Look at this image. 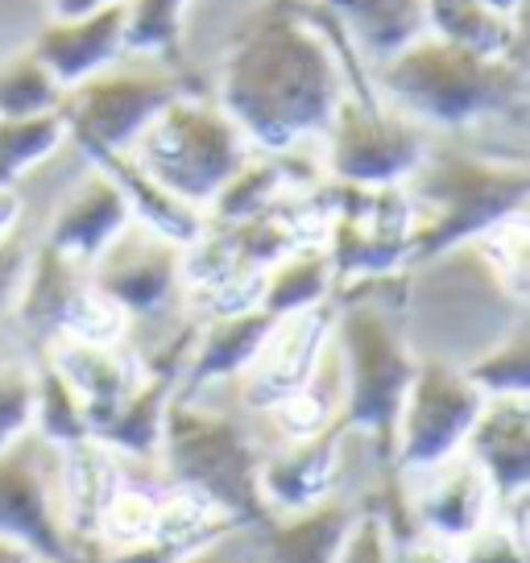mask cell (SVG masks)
<instances>
[{"instance_id":"obj_19","label":"cell","mask_w":530,"mask_h":563,"mask_svg":"<svg viewBox=\"0 0 530 563\" xmlns=\"http://www.w3.org/2000/svg\"><path fill=\"white\" fill-rule=\"evenodd\" d=\"M30 46L42 54V63L58 75V84L71 91L84 79L100 75L117 58L129 54L124 34V4H104L88 13H67V18H46L30 37Z\"/></svg>"},{"instance_id":"obj_14","label":"cell","mask_w":530,"mask_h":563,"mask_svg":"<svg viewBox=\"0 0 530 563\" xmlns=\"http://www.w3.org/2000/svg\"><path fill=\"white\" fill-rule=\"evenodd\" d=\"M402 489H407L410 522L456 547L489 527L497 514L494 485L464 452L431 464L423 473L402 476Z\"/></svg>"},{"instance_id":"obj_31","label":"cell","mask_w":530,"mask_h":563,"mask_svg":"<svg viewBox=\"0 0 530 563\" xmlns=\"http://www.w3.org/2000/svg\"><path fill=\"white\" fill-rule=\"evenodd\" d=\"M199 0H124V34H129V54L178 63L187 21Z\"/></svg>"},{"instance_id":"obj_27","label":"cell","mask_w":530,"mask_h":563,"mask_svg":"<svg viewBox=\"0 0 530 563\" xmlns=\"http://www.w3.org/2000/svg\"><path fill=\"white\" fill-rule=\"evenodd\" d=\"M427 34L477 54H527V21L497 13L489 0H423Z\"/></svg>"},{"instance_id":"obj_30","label":"cell","mask_w":530,"mask_h":563,"mask_svg":"<svg viewBox=\"0 0 530 563\" xmlns=\"http://www.w3.org/2000/svg\"><path fill=\"white\" fill-rule=\"evenodd\" d=\"M63 100H67V88L30 42L0 58V117L63 112Z\"/></svg>"},{"instance_id":"obj_21","label":"cell","mask_w":530,"mask_h":563,"mask_svg":"<svg viewBox=\"0 0 530 563\" xmlns=\"http://www.w3.org/2000/svg\"><path fill=\"white\" fill-rule=\"evenodd\" d=\"M269 328H274V316H265L262 307L199 316L178 394L195 398V394H212L216 386H232L253 365V356L262 352Z\"/></svg>"},{"instance_id":"obj_13","label":"cell","mask_w":530,"mask_h":563,"mask_svg":"<svg viewBox=\"0 0 530 563\" xmlns=\"http://www.w3.org/2000/svg\"><path fill=\"white\" fill-rule=\"evenodd\" d=\"M332 316H336V299L316 307V311H302V316L274 319L262 352L236 377L245 410L265 415L274 402L290 398L295 389H302L316 377L319 365L328 361V349H332Z\"/></svg>"},{"instance_id":"obj_39","label":"cell","mask_w":530,"mask_h":563,"mask_svg":"<svg viewBox=\"0 0 530 563\" xmlns=\"http://www.w3.org/2000/svg\"><path fill=\"white\" fill-rule=\"evenodd\" d=\"M104 4H124V0H46L51 18H67V13H88V9H104Z\"/></svg>"},{"instance_id":"obj_15","label":"cell","mask_w":530,"mask_h":563,"mask_svg":"<svg viewBox=\"0 0 530 563\" xmlns=\"http://www.w3.org/2000/svg\"><path fill=\"white\" fill-rule=\"evenodd\" d=\"M84 290H88V265L63 257L58 249L34 236L21 295L13 302V316H9V332L18 340V349L25 356H34V352L58 344Z\"/></svg>"},{"instance_id":"obj_5","label":"cell","mask_w":530,"mask_h":563,"mask_svg":"<svg viewBox=\"0 0 530 563\" xmlns=\"http://www.w3.org/2000/svg\"><path fill=\"white\" fill-rule=\"evenodd\" d=\"M262 456L265 443L253 435L245 415L212 406L203 394H175V402L166 406L154 460L162 481L208 497L241 527H253L269 514L257 485Z\"/></svg>"},{"instance_id":"obj_4","label":"cell","mask_w":530,"mask_h":563,"mask_svg":"<svg viewBox=\"0 0 530 563\" xmlns=\"http://www.w3.org/2000/svg\"><path fill=\"white\" fill-rule=\"evenodd\" d=\"M389 278L340 286L332 316V352L340 369V410L332 427L349 440L369 443L377 473L394 468V427L419 365L398 319V295L386 290Z\"/></svg>"},{"instance_id":"obj_12","label":"cell","mask_w":530,"mask_h":563,"mask_svg":"<svg viewBox=\"0 0 530 563\" xmlns=\"http://www.w3.org/2000/svg\"><path fill=\"white\" fill-rule=\"evenodd\" d=\"M63 448L42 435H21L0 448V539L25 543L51 563H75L88 547L71 539L58 497Z\"/></svg>"},{"instance_id":"obj_8","label":"cell","mask_w":530,"mask_h":563,"mask_svg":"<svg viewBox=\"0 0 530 563\" xmlns=\"http://www.w3.org/2000/svg\"><path fill=\"white\" fill-rule=\"evenodd\" d=\"M187 88L191 84L178 70V63L124 54L112 67L67 91L63 100L67 137L88 162L104 154H129L145 129L158 121L162 108Z\"/></svg>"},{"instance_id":"obj_25","label":"cell","mask_w":530,"mask_h":563,"mask_svg":"<svg viewBox=\"0 0 530 563\" xmlns=\"http://www.w3.org/2000/svg\"><path fill=\"white\" fill-rule=\"evenodd\" d=\"M124 473V456L100 440H84L63 448V468H58V497H63V522L79 547H91L100 510L108 493L117 489Z\"/></svg>"},{"instance_id":"obj_28","label":"cell","mask_w":530,"mask_h":563,"mask_svg":"<svg viewBox=\"0 0 530 563\" xmlns=\"http://www.w3.org/2000/svg\"><path fill=\"white\" fill-rule=\"evenodd\" d=\"M71 145L63 112L42 117H0V191H18L25 178L42 170Z\"/></svg>"},{"instance_id":"obj_36","label":"cell","mask_w":530,"mask_h":563,"mask_svg":"<svg viewBox=\"0 0 530 563\" xmlns=\"http://www.w3.org/2000/svg\"><path fill=\"white\" fill-rule=\"evenodd\" d=\"M460 563H527V543L514 539L501 522H489L468 543H460Z\"/></svg>"},{"instance_id":"obj_2","label":"cell","mask_w":530,"mask_h":563,"mask_svg":"<svg viewBox=\"0 0 530 563\" xmlns=\"http://www.w3.org/2000/svg\"><path fill=\"white\" fill-rule=\"evenodd\" d=\"M382 104L423 124L431 137H489L497 129L522 133L530 67L527 54H477L443 37H415L365 70Z\"/></svg>"},{"instance_id":"obj_37","label":"cell","mask_w":530,"mask_h":563,"mask_svg":"<svg viewBox=\"0 0 530 563\" xmlns=\"http://www.w3.org/2000/svg\"><path fill=\"white\" fill-rule=\"evenodd\" d=\"M187 563H262L257 555H253V547H249L245 539V527L232 530V534H224V539H216L212 547H203L199 555H191Z\"/></svg>"},{"instance_id":"obj_6","label":"cell","mask_w":530,"mask_h":563,"mask_svg":"<svg viewBox=\"0 0 530 563\" xmlns=\"http://www.w3.org/2000/svg\"><path fill=\"white\" fill-rule=\"evenodd\" d=\"M129 154L162 191L203 216L220 187L245 166L253 145L212 91L187 88L162 108Z\"/></svg>"},{"instance_id":"obj_9","label":"cell","mask_w":530,"mask_h":563,"mask_svg":"<svg viewBox=\"0 0 530 563\" xmlns=\"http://www.w3.org/2000/svg\"><path fill=\"white\" fill-rule=\"evenodd\" d=\"M323 178L349 187H402L431 150V133L382 104L369 84H353L316 141Z\"/></svg>"},{"instance_id":"obj_22","label":"cell","mask_w":530,"mask_h":563,"mask_svg":"<svg viewBox=\"0 0 530 563\" xmlns=\"http://www.w3.org/2000/svg\"><path fill=\"white\" fill-rule=\"evenodd\" d=\"M54 365L63 369V377L75 386V394L84 398V410L91 419V435L96 427L117 410V406L133 394V386L142 382V356L129 344H84V340H58L46 349Z\"/></svg>"},{"instance_id":"obj_10","label":"cell","mask_w":530,"mask_h":563,"mask_svg":"<svg viewBox=\"0 0 530 563\" xmlns=\"http://www.w3.org/2000/svg\"><path fill=\"white\" fill-rule=\"evenodd\" d=\"M328 195V229L319 245L336 265L340 286L365 278L410 274V232L415 211L402 187H349L323 178Z\"/></svg>"},{"instance_id":"obj_26","label":"cell","mask_w":530,"mask_h":563,"mask_svg":"<svg viewBox=\"0 0 530 563\" xmlns=\"http://www.w3.org/2000/svg\"><path fill=\"white\" fill-rule=\"evenodd\" d=\"M340 278L328 249L319 241H302V245L286 249L278 262L265 265L262 286H257V307L274 319L302 316V311H316L323 302H332Z\"/></svg>"},{"instance_id":"obj_3","label":"cell","mask_w":530,"mask_h":563,"mask_svg":"<svg viewBox=\"0 0 530 563\" xmlns=\"http://www.w3.org/2000/svg\"><path fill=\"white\" fill-rule=\"evenodd\" d=\"M402 191L415 211L407 269H419L527 216L530 166L518 150H494L473 137H431V150Z\"/></svg>"},{"instance_id":"obj_18","label":"cell","mask_w":530,"mask_h":563,"mask_svg":"<svg viewBox=\"0 0 530 563\" xmlns=\"http://www.w3.org/2000/svg\"><path fill=\"white\" fill-rule=\"evenodd\" d=\"M361 506V497L336 489L307 510L265 514L262 522L245 527V539L262 563H336Z\"/></svg>"},{"instance_id":"obj_23","label":"cell","mask_w":530,"mask_h":563,"mask_svg":"<svg viewBox=\"0 0 530 563\" xmlns=\"http://www.w3.org/2000/svg\"><path fill=\"white\" fill-rule=\"evenodd\" d=\"M319 9L365 70L427 34L423 0H319Z\"/></svg>"},{"instance_id":"obj_7","label":"cell","mask_w":530,"mask_h":563,"mask_svg":"<svg viewBox=\"0 0 530 563\" xmlns=\"http://www.w3.org/2000/svg\"><path fill=\"white\" fill-rule=\"evenodd\" d=\"M183 241L150 229L142 220H129L124 232L88 265V282L112 299L129 319L124 344L145 356L162 340L195 319L183 282Z\"/></svg>"},{"instance_id":"obj_34","label":"cell","mask_w":530,"mask_h":563,"mask_svg":"<svg viewBox=\"0 0 530 563\" xmlns=\"http://www.w3.org/2000/svg\"><path fill=\"white\" fill-rule=\"evenodd\" d=\"M34 236L37 232H30L25 220H21L13 232L0 236V328H9L13 302H18V295H21V278H25V265H30Z\"/></svg>"},{"instance_id":"obj_11","label":"cell","mask_w":530,"mask_h":563,"mask_svg":"<svg viewBox=\"0 0 530 563\" xmlns=\"http://www.w3.org/2000/svg\"><path fill=\"white\" fill-rule=\"evenodd\" d=\"M481 406H485V394L464 373V365L448 356H419L398 410V427H394V468L410 476L456 456L468 440V427L477 422Z\"/></svg>"},{"instance_id":"obj_40","label":"cell","mask_w":530,"mask_h":563,"mask_svg":"<svg viewBox=\"0 0 530 563\" xmlns=\"http://www.w3.org/2000/svg\"><path fill=\"white\" fill-rule=\"evenodd\" d=\"M0 563H51V560H42V555H37V551H30L25 543L0 539Z\"/></svg>"},{"instance_id":"obj_32","label":"cell","mask_w":530,"mask_h":563,"mask_svg":"<svg viewBox=\"0 0 530 563\" xmlns=\"http://www.w3.org/2000/svg\"><path fill=\"white\" fill-rule=\"evenodd\" d=\"M464 373L477 382V389L485 398L494 394H530V328L527 316L518 311L506 332L497 335L489 349L473 356Z\"/></svg>"},{"instance_id":"obj_38","label":"cell","mask_w":530,"mask_h":563,"mask_svg":"<svg viewBox=\"0 0 530 563\" xmlns=\"http://www.w3.org/2000/svg\"><path fill=\"white\" fill-rule=\"evenodd\" d=\"M25 220V199L21 191H0V236L13 232Z\"/></svg>"},{"instance_id":"obj_16","label":"cell","mask_w":530,"mask_h":563,"mask_svg":"<svg viewBox=\"0 0 530 563\" xmlns=\"http://www.w3.org/2000/svg\"><path fill=\"white\" fill-rule=\"evenodd\" d=\"M344 443L336 427L302 435V440H278L265 448L262 456V501L269 514H295L316 506L340 489V468H344Z\"/></svg>"},{"instance_id":"obj_42","label":"cell","mask_w":530,"mask_h":563,"mask_svg":"<svg viewBox=\"0 0 530 563\" xmlns=\"http://www.w3.org/2000/svg\"><path fill=\"white\" fill-rule=\"evenodd\" d=\"M13 352H18V340H13L9 328H0V361H4V356H13Z\"/></svg>"},{"instance_id":"obj_20","label":"cell","mask_w":530,"mask_h":563,"mask_svg":"<svg viewBox=\"0 0 530 563\" xmlns=\"http://www.w3.org/2000/svg\"><path fill=\"white\" fill-rule=\"evenodd\" d=\"M494 485L497 501L530 489V394L485 398L468 440L460 448Z\"/></svg>"},{"instance_id":"obj_24","label":"cell","mask_w":530,"mask_h":563,"mask_svg":"<svg viewBox=\"0 0 530 563\" xmlns=\"http://www.w3.org/2000/svg\"><path fill=\"white\" fill-rule=\"evenodd\" d=\"M178 386H183V365H178V361L145 365L142 382H137L133 394L96 427L91 440H100L104 448H112V452L124 460L154 464V460H158L162 419H166V406L175 402Z\"/></svg>"},{"instance_id":"obj_1","label":"cell","mask_w":530,"mask_h":563,"mask_svg":"<svg viewBox=\"0 0 530 563\" xmlns=\"http://www.w3.org/2000/svg\"><path fill=\"white\" fill-rule=\"evenodd\" d=\"M365 67L332 30L319 0H262L216 67L212 96L253 150L316 145Z\"/></svg>"},{"instance_id":"obj_17","label":"cell","mask_w":530,"mask_h":563,"mask_svg":"<svg viewBox=\"0 0 530 563\" xmlns=\"http://www.w3.org/2000/svg\"><path fill=\"white\" fill-rule=\"evenodd\" d=\"M129 220H133V208L124 199L121 183L100 166H88V175L58 199V208L42 224L37 241H46L71 262L91 265L121 236Z\"/></svg>"},{"instance_id":"obj_33","label":"cell","mask_w":530,"mask_h":563,"mask_svg":"<svg viewBox=\"0 0 530 563\" xmlns=\"http://www.w3.org/2000/svg\"><path fill=\"white\" fill-rule=\"evenodd\" d=\"M34 431V361L13 352L0 361V448Z\"/></svg>"},{"instance_id":"obj_29","label":"cell","mask_w":530,"mask_h":563,"mask_svg":"<svg viewBox=\"0 0 530 563\" xmlns=\"http://www.w3.org/2000/svg\"><path fill=\"white\" fill-rule=\"evenodd\" d=\"M34 435H42L54 448H71V443L91 440V419L84 410V398L63 377L46 352H34Z\"/></svg>"},{"instance_id":"obj_43","label":"cell","mask_w":530,"mask_h":563,"mask_svg":"<svg viewBox=\"0 0 530 563\" xmlns=\"http://www.w3.org/2000/svg\"><path fill=\"white\" fill-rule=\"evenodd\" d=\"M75 563H104V560H100V551H96V547H88V551H84Z\"/></svg>"},{"instance_id":"obj_41","label":"cell","mask_w":530,"mask_h":563,"mask_svg":"<svg viewBox=\"0 0 530 563\" xmlns=\"http://www.w3.org/2000/svg\"><path fill=\"white\" fill-rule=\"evenodd\" d=\"M489 4L506 18H522V9H527V0H489Z\"/></svg>"},{"instance_id":"obj_35","label":"cell","mask_w":530,"mask_h":563,"mask_svg":"<svg viewBox=\"0 0 530 563\" xmlns=\"http://www.w3.org/2000/svg\"><path fill=\"white\" fill-rule=\"evenodd\" d=\"M386 563H460V547L410 527H386Z\"/></svg>"}]
</instances>
